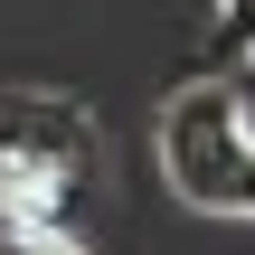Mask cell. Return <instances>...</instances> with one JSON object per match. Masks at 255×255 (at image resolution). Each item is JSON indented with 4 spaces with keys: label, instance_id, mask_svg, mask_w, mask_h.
I'll use <instances>...</instances> for the list:
<instances>
[{
    "label": "cell",
    "instance_id": "obj_1",
    "mask_svg": "<svg viewBox=\"0 0 255 255\" xmlns=\"http://www.w3.org/2000/svg\"><path fill=\"white\" fill-rule=\"evenodd\" d=\"M95 170H104V151H95L85 104L0 95V218L66 237V218H76V199L95 189Z\"/></svg>",
    "mask_w": 255,
    "mask_h": 255
},
{
    "label": "cell",
    "instance_id": "obj_3",
    "mask_svg": "<svg viewBox=\"0 0 255 255\" xmlns=\"http://www.w3.org/2000/svg\"><path fill=\"white\" fill-rule=\"evenodd\" d=\"M0 255H76L66 237H47V227H19V218H0Z\"/></svg>",
    "mask_w": 255,
    "mask_h": 255
},
{
    "label": "cell",
    "instance_id": "obj_2",
    "mask_svg": "<svg viewBox=\"0 0 255 255\" xmlns=\"http://www.w3.org/2000/svg\"><path fill=\"white\" fill-rule=\"evenodd\" d=\"M161 170L189 208L208 218H246L255 208V114H246V85H189L170 95L161 114Z\"/></svg>",
    "mask_w": 255,
    "mask_h": 255
}]
</instances>
